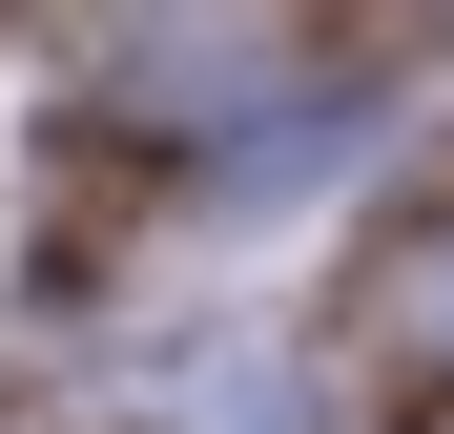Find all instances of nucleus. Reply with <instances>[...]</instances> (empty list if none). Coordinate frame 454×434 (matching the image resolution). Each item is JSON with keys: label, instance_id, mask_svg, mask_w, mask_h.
Returning a JSON list of instances; mask_svg holds the SVG:
<instances>
[{"label": "nucleus", "instance_id": "1", "mask_svg": "<svg viewBox=\"0 0 454 434\" xmlns=\"http://www.w3.org/2000/svg\"><path fill=\"white\" fill-rule=\"evenodd\" d=\"M372 331H393V351H434V373H454V207H413V249L372 269Z\"/></svg>", "mask_w": 454, "mask_h": 434}]
</instances>
